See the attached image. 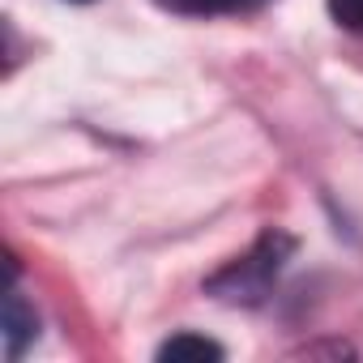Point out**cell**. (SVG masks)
Returning a JSON list of instances; mask_svg holds the SVG:
<instances>
[{
	"instance_id": "obj_2",
	"label": "cell",
	"mask_w": 363,
	"mask_h": 363,
	"mask_svg": "<svg viewBox=\"0 0 363 363\" xmlns=\"http://www.w3.org/2000/svg\"><path fill=\"white\" fill-rule=\"evenodd\" d=\"M39 333V320H35V312L22 303V295L9 286V295H5V342H9V359H18L22 354V346L30 342Z\"/></svg>"
},
{
	"instance_id": "obj_1",
	"label": "cell",
	"mask_w": 363,
	"mask_h": 363,
	"mask_svg": "<svg viewBox=\"0 0 363 363\" xmlns=\"http://www.w3.org/2000/svg\"><path fill=\"white\" fill-rule=\"evenodd\" d=\"M286 252H291V240L282 231H265L248 257H240L235 265H227L223 274L210 278V291L218 299H231V303H257L265 295L269 278H278Z\"/></svg>"
},
{
	"instance_id": "obj_6",
	"label": "cell",
	"mask_w": 363,
	"mask_h": 363,
	"mask_svg": "<svg viewBox=\"0 0 363 363\" xmlns=\"http://www.w3.org/2000/svg\"><path fill=\"white\" fill-rule=\"evenodd\" d=\"M77 5H86V0H77Z\"/></svg>"
},
{
	"instance_id": "obj_3",
	"label": "cell",
	"mask_w": 363,
	"mask_h": 363,
	"mask_svg": "<svg viewBox=\"0 0 363 363\" xmlns=\"http://www.w3.org/2000/svg\"><path fill=\"white\" fill-rule=\"evenodd\" d=\"M158 359H171V363L197 359V363H206V359H223V346L210 342V337H201V333H175L171 342L158 346Z\"/></svg>"
},
{
	"instance_id": "obj_5",
	"label": "cell",
	"mask_w": 363,
	"mask_h": 363,
	"mask_svg": "<svg viewBox=\"0 0 363 363\" xmlns=\"http://www.w3.org/2000/svg\"><path fill=\"white\" fill-rule=\"evenodd\" d=\"M329 18H333L342 30L363 35V0H329Z\"/></svg>"
},
{
	"instance_id": "obj_4",
	"label": "cell",
	"mask_w": 363,
	"mask_h": 363,
	"mask_svg": "<svg viewBox=\"0 0 363 363\" xmlns=\"http://www.w3.org/2000/svg\"><path fill=\"white\" fill-rule=\"evenodd\" d=\"M162 9L184 13V18H218V13H244L257 9L261 0H158Z\"/></svg>"
}]
</instances>
